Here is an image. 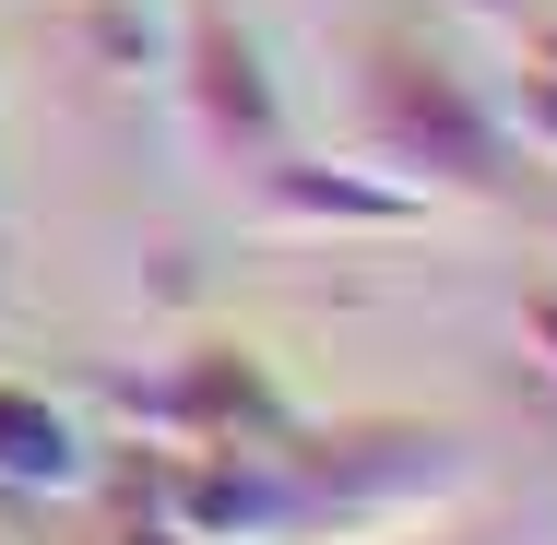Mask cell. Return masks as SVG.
Instances as JSON below:
<instances>
[{
	"instance_id": "cell-1",
	"label": "cell",
	"mask_w": 557,
	"mask_h": 545,
	"mask_svg": "<svg viewBox=\"0 0 557 545\" xmlns=\"http://www.w3.org/2000/svg\"><path fill=\"white\" fill-rule=\"evenodd\" d=\"M474 498V438L440 416L261 428L225 450H154V522L190 545H404Z\"/></svg>"
},
{
	"instance_id": "cell-2",
	"label": "cell",
	"mask_w": 557,
	"mask_h": 545,
	"mask_svg": "<svg viewBox=\"0 0 557 545\" xmlns=\"http://www.w3.org/2000/svg\"><path fill=\"white\" fill-rule=\"evenodd\" d=\"M344 60H356L344 72V96H356V166H380L416 202H474V214L522 190V143L498 131V108L450 72L428 36L368 24Z\"/></svg>"
},
{
	"instance_id": "cell-3",
	"label": "cell",
	"mask_w": 557,
	"mask_h": 545,
	"mask_svg": "<svg viewBox=\"0 0 557 545\" xmlns=\"http://www.w3.org/2000/svg\"><path fill=\"white\" fill-rule=\"evenodd\" d=\"M166 96H178V131H190V154H202L214 178H249V166H273V154L297 143L261 36H249L225 0H190V12H178V36H166Z\"/></svg>"
},
{
	"instance_id": "cell-4",
	"label": "cell",
	"mask_w": 557,
	"mask_h": 545,
	"mask_svg": "<svg viewBox=\"0 0 557 545\" xmlns=\"http://www.w3.org/2000/svg\"><path fill=\"white\" fill-rule=\"evenodd\" d=\"M131 428L154 450H225V438L285 428V392H273V368L249 344H190L154 380H131Z\"/></svg>"
},
{
	"instance_id": "cell-5",
	"label": "cell",
	"mask_w": 557,
	"mask_h": 545,
	"mask_svg": "<svg viewBox=\"0 0 557 545\" xmlns=\"http://www.w3.org/2000/svg\"><path fill=\"white\" fill-rule=\"evenodd\" d=\"M237 190H249V214L273 237H404V225H428V202L392 190L380 166H356V154L333 166V154H297V143L273 166H249Z\"/></svg>"
},
{
	"instance_id": "cell-6",
	"label": "cell",
	"mask_w": 557,
	"mask_h": 545,
	"mask_svg": "<svg viewBox=\"0 0 557 545\" xmlns=\"http://www.w3.org/2000/svg\"><path fill=\"white\" fill-rule=\"evenodd\" d=\"M96 474V438L72 404H48L36 380H0V498H72Z\"/></svg>"
},
{
	"instance_id": "cell-7",
	"label": "cell",
	"mask_w": 557,
	"mask_h": 545,
	"mask_svg": "<svg viewBox=\"0 0 557 545\" xmlns=\"http://www.w3.org/2000/svg\"><path fill=\"white\" fill-rule=\"evenodd\" d=\"M498 131L557 166V24H522V48H510V96H498Z\"/></svg>"
},
{
	"instance_id": "cell-8",
	"label": "cell",
	"mask_w": 557,
	"mask_h": 545,
	"mask_svg": "<svg viewBox=\"0 0 557 545\" xmlns=\"http://www.w3.org/2000/svg\"><path fill=\"white\" fill-rule=\"evenodd\" d=\"M522 332L546 344V368H557V297H534V309H522Z\"/></svg>"
},
{
	"instance_id": "cell-9",
	"label": "cell",
	"mask_w": 557,
	"mask_h": 545,
	"mask_svg": "<svg viewBox=\"0 0 557 545\" xmlns=\"http://www.w3.org/2000/svg\"><path fill=\"white\" fill-rule=\"evenodd\" d=\"M119 545H190V534H178V522H154V510H143V522H131V534H119Z\"/></svg>"
},
{
	"instance_id": "cell-10",
	"label": "cell",
	"mask_w": 557,
	"mask_h": 545,
	"mask_svg": "<svg viewBox=\"0 0 557 545\" xmlns=\"http://www.w3.org/2000/svg\"><path fill=\"white\" fill-rule=\"evenodd\" d=\"M462 12H486V24H522V0H462Z\"/></svg>"
},
{
	"instance_id": "cell-11",
	"label": "cell",
	"mask_w": 557,
	"mask_h": 545,
	"mask_svg": "<svg viewBox=\"0 0 557 545\" xmlns=\"http://www.w3.org/2000/svg\"><path fill=\"white\" fill-rule=\"evenodd\" d=\"M404 545H428V534H404Z\"/></svg>"
}]
</instances>
